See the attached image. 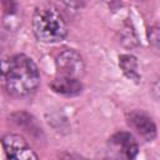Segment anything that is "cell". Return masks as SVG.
Listing matches in <instances>:
<instances>
[{"label": "cell", "instance_id": "cell-1", "mask_svg": "<svg viewBox=\"0 0 160 160\" xmlns=\"http://www.w3.org/2000/svg\"><path fill=\"white\" fill-rule=\"evenodd\" d=\"M2 79L8 94L14 98H25L38 90L40 71L31 58L16 54L4 64Z\"/></svg>", "mask_w": 160, "mask_h": 160}, {"label": "cell", "instance_id": "cell-2", "mask_svg": "<svg viewBox=\"0 0 160 160\" xmlns=\"http://www.w3.org/2000/svg\"><path fill=\"white\" fill-rule=\"evenodd\" d=\"M32 32L45 44L62 41L68 35V25L62 14L52 5L38 6L32 14Z\"/></svg>", "mask_w": 160, "mask_h": 160}, {"label": "cell", "instance_id": "cell-3", "mask_svg": "<svg viewBox=\"0 0 160 160\" xmlns=\"http://www.w3.org/2000/svg\"><path fill=\"white\" fill-rule=\"evenodd\" d=\"M55 66L59 76L80 79L85 72V62L75 49H64L55 58Z\"/></svg>", "mask_w": 160, "mask_h": 160}, {"label": "cell", "instance_id": "cell-4", "mask_svg": "<svg viewBox=\"0 0 160 160\" xmlns=\"http://www.w3.org/2000/svg\"><path fill=\"white\" fill-rule=\"evenodd\" d=\"M1 145L8 160H39L29 142L18 134H5Z\"/></svg>", "mask_w": 160, "mask_h": 160}, {"label": "cell", "instance_id": "cell-5", "mask_svg": "<svg viewBox=\"0 0 160 160\" xmlns=\"http://www.w3.org/2000/svg\"><path fill=\"white\" fill-rule=\"evenodd\" d=\"M110 150L122 160H135L139 154V145L135 138L128 131H119L109 139Z\"/></svg>", "mask_w": 160, "mask_h": 160}, {"label": "cell", "instance_id": "cell-6", "mask_svg": "<svg viewBox=\"0 0 160 160\" xmlns=\"http://www.w3.org/2000/svg\"><path fill=\"white\" fill-rule=\"evenodd\" d=\"M129 125L140 135L145 141H152L156 138L158 130L152 119L141 110H132L128 114Z\"/></svg>", "mask_w": 160, "mask_h": 160}, {"label": "cell", "instance_id": "cell-7", "mask_svg": "<svg viewBox=\"0 0 160 160\" xmlns=\"http://www.w3.org/2000/svg\"><path fill=\"white\" fill-rule=\"evenodd\" d=\"M50 86L56 94H60L64 96H76V95L81 94V91H82V84H81L80 79L68 78V76L58 75L51 81Z\"/></svg>", "mask_w": 160, "mask_h": 160}, {"label": "cell", "instance_id": "cell-8", "mask_svg": "<svg viewBox=\"0 0 160 160\" xmlns=\"http://www.w3.org/2000/svg\"><path fill=\"white\" fill-rule=\"evenodd\" d=\"M119 66L121 68L122 72L134 81L140 80V74H139V64L138 60L134 55L131 54H122L119 56Z\"/></svg>", "mask_w": 160, "mask_h": 160}, {"label": "cell", "instance_id": "cell-9", "mask_svg": "<svg viewBox=\"0 0 160 160\" xmlns=\"http://www.w3.org/2000/svg\"><path fill=\"white\" fill-rule=\"evenodd\" d=\"M9 8L4 5V26L9 30H16L21 25L20 9L16 2H5Z\"/></svg>", "mask_w": 160, "mask_h": 160}, {"label": "cell", "instance_id": "cell-10", "mask_svg": "<svg viewBox=\"0 0 160 160\" xmlns=\"http://www.w3.org/2000/svg\"><path fill=\"white\" fill-rule=\"evenodd\" d=\"M149 42L152 48L160 50V28L152 26L149 29Z\"/></svg>", "mask_w": 160, "mask_h": 160}, {"label": "cell", "instance_id": "cell-11", "mask_svg": "<svg viewBox=\"0 0 160 160\" xmlns=\"http://www.w3.org/2000/svg\"><path fill=\"white\" fill-rule=\"evenodd\" d=\"M61 160H88L86 158L78 155V154H62L61 155Z\"/></svg>", "mask_w": 160, "mask_h": 160}]
</instances>
